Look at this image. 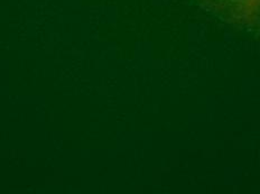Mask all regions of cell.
<instances>
[{
    "label": "cell",
    "mask_w": 260,
    "mask_h": 194,
    "mask_svg": "<svg viewBox=\"0 0 260 194\" xmlns=\"http://www.w3.org/2000/svg\"><path fill=\"white\" fill-rule=\"evenodd\" d=\"M245 21L260 19V0H208Z\"/></svg>",
    "instance_id": "obj_1"
}]
</instances>
